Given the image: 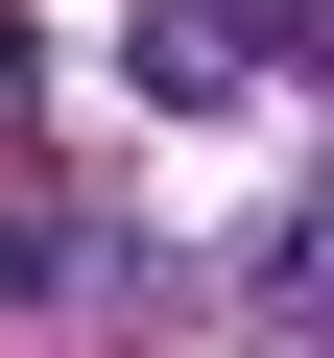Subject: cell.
Wrapping results in <instances>:
<instances>
[{
    "label": "cell",
    "mask_w": 334,
    "mask_h": 358,
    "mask_svg": "<svg viewBox=\"0 0 334 358\" xmlns=\"http://www.w3.org/2000/svg\"><path fill=\"white\" fill-rule=\"evenodd\" d=\"M286 287H310V310H334V215H310V239H286Z\"/></svg>",
    "instance_id": "6da1fadb"
}]
</instances>
